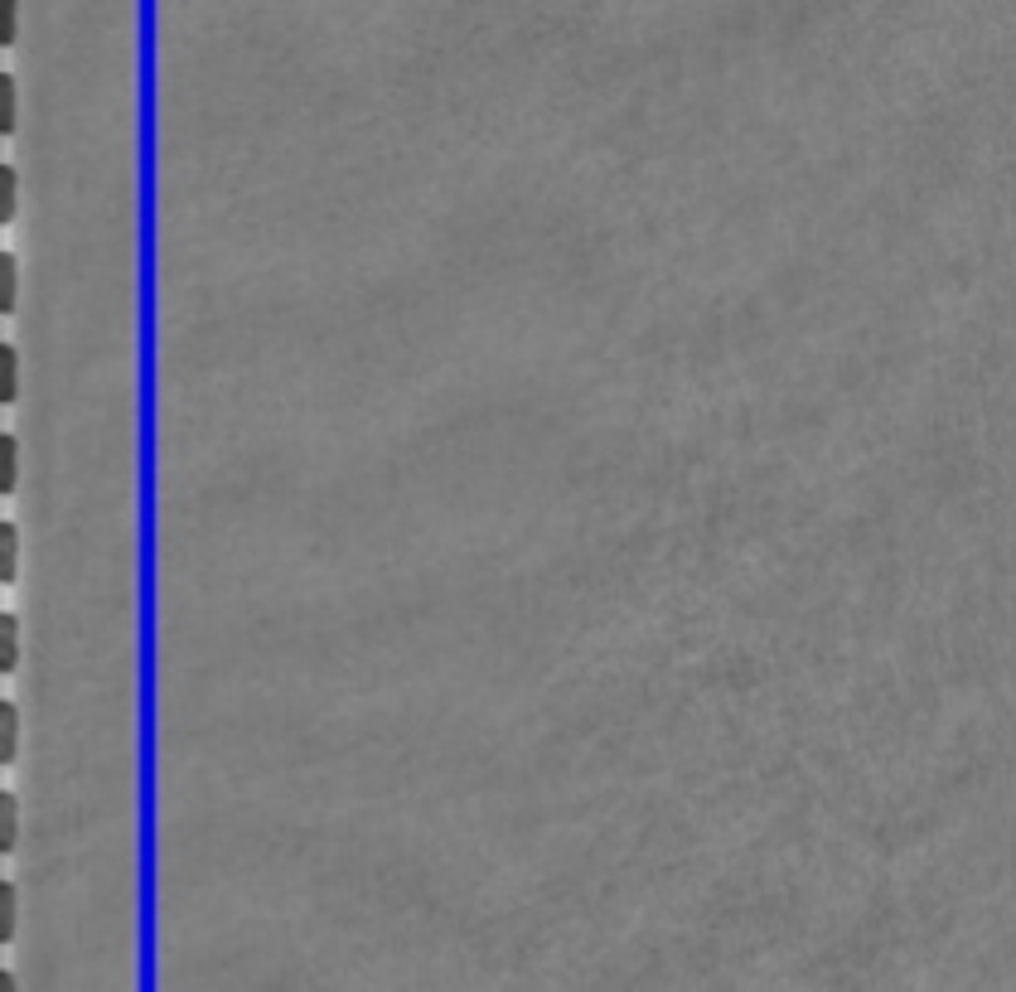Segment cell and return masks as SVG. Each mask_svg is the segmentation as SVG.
<instances>
[{
	"instance_id": "cell-3",
	"label": "cell",
	"mask_w": 1016,
	"mask_h": 992,
	"mask_svg": "<svg viewBox=\"0 0 1016 992\" xmlns=\"http://www.w3.org/2000/svg\"><path fill=\"white\" fill-rule=\"evenodd\" d=\"M20 828H25V818H20V794L0 789V852L5 857L20 847Z\"/></svg>"
},
{
	"instance_id": "cell-6",
	"label": "cell",
	"mask_w": 1016,
	"mask_h": 992,
	"mask_svg": "<svg viewBox=\"0 0 1016 992\" xmlns=\"http://www.w3.org/2000/svg\"><path fill=\"white\" fill-rule=\"evenodd\" d=\"M0 581L15 586L20 581V523H0Z\"/></svg>"
},
{
	"instance_id": "cell-2",
	"label": "cell",
	"mask_w": 1016,
	"mask_h": 992,
	"mask_svg": "<svg viewBox=\"0 0 1016 992\" xmlns=\"http://www.w3.org/2000/svg\"><path fill=\"white\" fill-rule=\"evenodd\" d=\"M20 378H25V358H20L15 344H0V402H20Z\"/></svg>"
},
{
	"instance_id": "cell-1",
	"label": "cell",
	"mask_w": 1016,
	"mask_h": 992,
	"mask_svg": "<svg viewBox=\"0 0 1016 992\" xmlns=\"http://www.w3.org/2000/svg\"><path fill=\"white\" fill-rule=\"evenodd\" d=\"M20 659H25V629H20V615H0V673H15Z\"/></svg>"
},
{
	"instance_id": "cell-11",
	"label": "cell",
	"mask_w": 1016,
	"mask_h": 992,
	"mask_svg": "<svg viewBox=\"0 0 1016 992\" xmlns=\"http://www.w3.org/2000/svg\"><path fill=\"white\" fill-rule=\"evenodd\" d=\"M20 39V0H0V44H15Z\"/></svg>"
},
{
	"instance_id": "cell-10",
	"label": "cell",
	"mask_w": 1016,
	"mask_h": 992,
	"mask_svg": "<svg viewBox=\"0 0 1016 992\" xmlns=\"http://www.w3.org/2000/svg\"><path fill=\"white\" fill-rule=\"evenodd\" d=\"M15 929H20V891H15V881H5L0 886V944L15 939Z\"/></svg>"
},
{
	"instance_id": "cell-5",
	"label": "cell",
	"mask_w": 1016,
	"mask_h": 992,
	"mask_svg": "<svg viewBox=\"0 0 1016 992\" xmlns=\"http://www.w3.org/2000/svg\"><path fill=\"white\" fill-rule=\"evenodd\" d=\"M20 131V82H15V73H0V136H15Z\"/></svg>"
},
{
	"instance_id": "cell-4",
	"label": "cell",
	"mask_w": 1016,
	"mask_h": 992,
	"mask_svg": "<svg viewBox=\"0 0 1016 992\" xmlns=\"http://www.w3.org/2000/svg\"><path fill=\"white\" fill-rule=\"evenodd\" d=\"M20 731H25V722H20V707L15 702H0V760L15 765L20 760Z\"/></svg>"
},
{
	"instance_id": "cell-8",
	"label": "cell",
	"mask_w": 1016,
	"mask_h": 992,
	"mask_svg": "<svg viewBox=\"0 0 1016 992\" xmlns=\"http://www.w3.org/2000/svg\"><path fill=\"white\" fill-rule=\"evenodd\" d=\"M20 489V436L15 432H5L0 436V494H15Z\"/></svg>"
},
{
	"instance_id": "cell-7",
	"label": "cell",
	"mask_w": 1016,
	"mask_h": 992,
	"mask_svg": "<svg viewBox=\"0 0 1016 992\" xmlns=\"http://www.w3.org/2000/svg\"><path fill=\"white\" fill-rule=\"evenodd\" d=\"M15 305H20V257L10 252H0V315H15Z\"/></svg>"
},
{
	"instance_id": "cell-9",
	"label": "cell",
	"mask_w": 1016,
	"mask_h": 992,
	"mask_svg": "<svg viewBox=\"0 0 1016 992\" xmlns=\"http://www.w3.org/2000/svg\"><path fill=\"white\" fill-rule=\"evenodd\" d=\"M20 213V170L15 165H0V223H10Z\"/></svg>"
}]
</instances>
